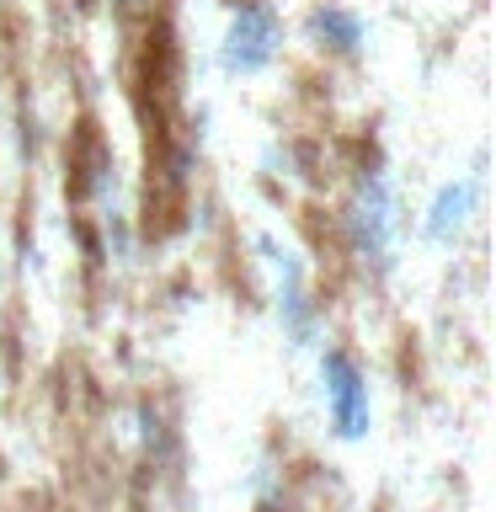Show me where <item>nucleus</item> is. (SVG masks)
<instances>
[{
    "instance_id": "2",
    "label": "nucleus",
    "mask_w": 496,
    "mask_h": 512,
    "mask_svg": "<svg viewBox=\"0 0 496 512\" xmlns=\"http://www.w3.org/2000/svg\"><path fill=\"white\" fill-rule=\"evenodd\" d=\"M320 379H326V400H331L336 432H342V438H363L368 432V384L358 374V363H352L347 352H326Z\"/></svg>"
},
{
    "instance_id": "1",
    "label": "nucleus",
    "mask_w": 496,
    "mask_h": 512,
    "mask_svg": "<svg viewBox=\"0 0 496 512\" xmlns=\"http://www.w3.org/2000/svg\"><path fill=\"white\" fill-rule=\"evenodd\" d=\"M278 59V16L272 6H240L230 22V38H224V64L240 75H256Z\"/></svg>"
},
{
    "instance_id": "4",
    "label": "nucleus",
    "mask_w": 496,
    "mask_h": 512,
    "mask_svg": "<svg viewBox=\"0 0 496 512\" xmlns=\"http://www.w3.org/2000/svg\"><path fill=\"white\" fill-rule=\"evenodd\" d=\"M475 198H480V176H464V182L443 187V192H438V203H432L427 235H432V240H448V235H454V230H459L464 219H470Z\"/></svg>"
},
{
    "instance_id": "5",
    "label": "nucleus",
    "mask_w": 496,
    "mask_h": 512,
    "mask_svg": "<svg viewBox=\"0 0 496 512\" xmlns=\"http://www.w3.org/2000/svg\"><path fill=\"white\" fill-rule=\"evenodd\" d=\"M310 32H315V38H326L336 54H358V43H363V22L352 11H342V6L315 11L310 16Z\"/></svg>"
},
{
    "instance_id": "3",
    "label": "nucleus",
    "mask_w": 496,
    "mask_h": 512,
    "mask_svg": "<svg viewBox=\"0 0 496 512\" xmlns=\"http://www.w3.org/2000/svg\"><path fill=\"white\" fill-rule=\"evenodd\" d=\"M347 230H352V246H358V256L368 262H384V251H390V235H395V203H390V187L379 182H363L358 198H352L347 208Z\"/></svg>"
}]
</instances>
